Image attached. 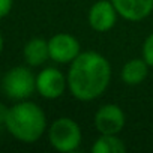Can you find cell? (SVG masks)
<instances>
[{
	"label": "cell",
	"mask_w": 153,
	"mask_h": 153,
	"mask_svg": "<svg viewBox=\"0 0 153 153\" xmlns=\"http://www.w3.org/2000/svg\"><path fill=\"white\" fill-rule=\"evenodd\" d=\"M2 87L9 99L26 101L36 90V76L29 68L15 66L5 74Z\"/></svg>",
	"instance_id": "277c9868"
},
{
	"label": "cell",
	"mask_w": 153,
	"mask_h": 153,
	"mask_svg": "<svg viewBox=\"0 0 153 153\" xmlns=\"http://www.w3.org/2000/svg\"><path fill=\"white\" fill-rule=\"evenodd\" d=\"M117 14L128 21H141L153 11V0H111Z\"/></svg>",
	"instance_id": "9c48e42d"
},
{
	"label": "cell",
	"mask_w": 153,
	"mask_h": 153,
	"mask_svg": "<svg viewBox=\"0 0 153 153\" xmlns=\"http://www.w3.org/2000/svg\"><path fill=\"white\" fill-rule=\"evenodd\" d=\"M111 80L110 62L96 51L80 53L68 72V87L78 101L89 102L99 98Z\"/></svg>",
	"instance_id": "6da1fadb"
},
{
	"label": "cell",
	"mask_w": 153,
	"mask_h": 153,
	"mask_svg": "<svg viewBox=\"0 0 153 153\" xmlns=\"http://www.w3.org/2000/svg\"><path fill=\"white\" fill-rule=\"evenodd\" d=\"M48 140L53 149L57 152L71 153L80 147L83 134L75 120L71 117H59L51 123L48 129Z\"/></svg>",
	"instance_id": "3957f363"
},
{
	"label": "cell",
	"mask_w": 153,
	"mask_h": 153,
	"mask_svg": "<svg viewBox=\"0 0 153 153\" xmlns=\"http://www.w3.org/2000/svg\"><path fill=\"white\" fill-rule=\"evenodd\" d=\"M47 129L44 110L35 102L20 101L9 108L6 117V131L18 141L32 144L38 141Z\"/></svg>",
	"instance_id": "7a4b0ae2"
},
{
	"label": "cell",
	"mask_w": 153,
	"mask_h": 153,
	"mask_svg": "<svg viewBox=\"0 0 153 153\" xmlns=\"http://www.w3.org/2000/svg\"><path fill=\"white\" fill-rule=\"evenodd\" d=\"M117 11L113 2L108 0H99L93 3L89 11V24L95 32H108L114 27L117 21Z\"/></svg>",
	"instance_id": "ba28073f"
},
{
	"label": "cell",
	"mask_w": 153,
	"mask_h": 153,
	"mask_svg": "<svg viewBox=\"0 0 153 153\" xmlns=\"http://www.w3.org/2000/svg\"><path fill=\"white\" fill-rule=\"evenodd\" d=\"M66 86L68 78L56 68H45L36 75V92L45 99L60 98Z\"/></svg>",
	"instance_id": "8992f818"
},
{
	"label": "cell",
	"mask_w": 153,
	"mask_h": 153,
	"mask_svg": "<svg viewBox=\"0 0 153 153\" xmlns=\"http://www.w3.org/2000/svg\"><path fill=\"white\" fill-rule=\"evenodd\" d=\"M92 152L93 153H125L126 144L117 135L101 134V137L92 146Z\"/></svg>",
	"instance_id": "7c38bea8"
},
{
	"label": "cell",
	"mask_w": 153,
	"mask_h": 153,
	"mask_svg": "<svg viewBox=\"0 0 153 153\" xmlns=\"http://www.w3.org/2000/svg\"><path fill=\"white\" fill-rule=\"evenodd\" d=\"M50 59L56 63H71L81 53L80 42L69 33H56L48 41Z\"/></svg>",
	"instance_id": "5b68a950"
},
{
	"label": "cell",
	"mask_w": 153,
	"mask_h": 153,
	"mask_svg": "<svg viewBox=\"0 0 153 153\" xmlns=\"http://www.w3.org/2000/svg\"><path fill=\"white\" fill-rule=\"evenodd\" d=\"M3 44H5L3 42V36L0 35V54H2V51H3Z\"/></svg>",
	"instance_id": "2e32d148"
},
{
	"label": "cell",
	"mask_w": 153,
	"mask_h": 153,
	"mask_svg": "<svg viewBox=\"0 0 153 153\" xmlns=\"http://www.w3.org/2000/svg\"><path fill=\"white\" fill-rule=\"evenodd\" d=\"M95 126L101 134L117 135L125 126V113L116 104L102 105L95 114Z\"/></svg>",
	"instance_id": "52a82bcc"
},
{
	"label": "cell",
	"mask_w": 153,
	"mask_h": 153,
	"mask_svg": "<svg viewBox=\"0 0 153 153\" xmlns=\"http://www.w3.org/2000/svg\"><path fill=\"white\" fill-rule=\"evenodd\" d=\"M9 108H6L3 104H0V129H6V117H8Z\"/></svg>",
	"instance_id": "9a60e30c"
},
{
	"label": "cell",
	"mask_w": 153,
	"mask_h": 153,
	"mask_svg": "<svg viewBox=\"0 0 153 153\" xmlns=\"http://www.w3.org/2000/svg\"><path fill=\"white\" fill-rule=\"evenodd\" d=\"M24 60L29 66H41L50 59V50H48V41L42 38H33L30 39L23 50Z\"/></svg>",
	"instance_id": "30bf717a"
},
{
	"label": "cell",
	"mask_w": 153,
	"mask_h": 153,
	"mask_svg": "<svg viewBox=\"0 0 153 153\" xmlns=\"http://www.w3.org/2000/svg\"><path fill=\"white\" fill-rule=\"evenodd\" d=\"M149 74V65L144 59H132L122 68V80L128 86L141 84Z\"/></svg>",
	"instance_id": "8fae6325"
},
{
	"label": "cell",
	"mask_w": 153,
	"mask_h": 153,
	"mask_svg": "<svg viewBox=\"0 0 153 153\" xmlns=\"http://www.w3.org/2000/svg\"><path fill=\"white\" fill-rule=\"evenodd\" d=\"M12 5H14V0H0V20L5 18L11 12Z\"/></svg>",
	"instance_id": "5bb4252c"
},
{
	"label": "cell",
	"mask_w": 153,
	"mask_h": 153,
	"mask_svg": "<svg viewBox=\"0 0 153 153\" xmlns=\"http://www.w3.org/2000/svg\"><path fill=\"white\" fill-rule=\"evenodd\" d=\"M143 59L149 66L153 68V33H150L143 44Z\"/></svg>",
	"instance_id": "4fadbf2b"
}]
</instances>
